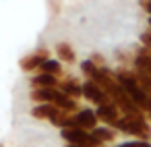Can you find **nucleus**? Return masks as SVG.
I'll return each instance as SVG.
<instances>
[{
	"label": "nucleus",
	"mask_w": 151,
	"mask_h": 147,
	"mask_svg": "<svg viewBox=\"0 0 151 147\" xmlns=\"http://www.w3.org/2000/svg\"><path fill=\"white\" fill-rule=\"evenodd\" d=\"M60 137L66 141V143H79V145H99L93 135L85 128H79V126H70V128H60Z\"/></svg>",
	"instance_id": "obj_3"
},
{
	"label": "nucleus",
	"mask_w": 151,
	"mask_h": 147,
	"mask_svg": "<svg viewBox=\"0 0 151 147\" xmlns=\"http://www.w3.org/2000/svg\"><path fill=\"white\" fill-rule=\"evenodd\" d=\"M56 56H58L60 62H66V64H75L77 62V54H75L73 46L66 44V42H60L56 46Z\"/></svg>",
	"instance_id": "obj_13"
},
{
	"label": "nucleus",
	"mask_w": 151,
	"mask_h": 147,
	"mask_svg": "<svg viewBox=\"0 0 151 147\" xmlns=\"http://www.w3.org/2000/svg\"><path fill=\"white\" fill-rule=\"evenodd\" d=\"M91 135H93V139L99 143V145H108V143H112L114 139H116V128H112V126H95V128H91L89 130Z\"/></svg>",
	"instance_id": "obj_11"
},
{
	"label": "nucleus",
	"mask_w": 151,
	"mask_h": 147,
	"mask_svg": "<svg viewBox=\"0 0 151 147\" xmlns=\"http://www.w3.org/2000/svg\"><path fill=\"white\" fill-rule=\"evenodd\" d=\"M40 73H48V75H54V77H60L62 75V62L60 60H54V58H46L40 66Z\"/></svg>",
	"instance_id": "obj_14"
},
{
	"label": "nucleus",
	"mask_w": 151,
	"mask_h": 147,
	"mask_svg": "<svg viewBox=\"0 0 151 147\" xmlns=\"http://www.w3.org/2000/svg\"><path fill=\"white\" fill-rule=\"evenodd\" d=\"M141 6L145 9L147 15H151V0H141Z\"/></svg>",
	"instance_id": "obj_18"
},
{
	"label": "nucleus",
	"mask_w": 151,
	"mask_h": 147,
	"mask_svg": "<svg viewBox=\"0 0 151 147\" xmlns=\"http://www.w3.org/2000/svg\"><path fill=\"white\" fill-rule=\"evenodd\" d=\"M58 77L54 75H48V73H37L29 79L31 83V89H37V87H58Z\"/></svg>",
	"instance_id": "obj_12"
},
{
	"label": "nucleus",
	"mask_w": 151,
	"mask_h": 147,
	"mask_svg": "<svg viewBox=\"0 0 151 147\" xmlns=\"http://www.w3.org/2000/svg\"><path fill=\"white\" fill-rule=\"evenodd\" d=\"M64 147H104V145H79V143H66Z\"/></svg>",
	"instance_id": "obj_19"
},
{
	"label": "nucleus",
	"mask_w": 151,
	"mask_h": 147,
	"mask_svg": "<svg viewBox=\"0 0 151 147\" xmlns=\"http://www.w3.org/2000/svg\"><path fill=\"white\" fill-rule=\"evenodd\" d=\"M58 89L64 91L66 95L75 97V99L83 97V83H81L79 79H75V77H64V79H60V81H58Z\"/></svg>",
	"instance_id": "obj_8"
},
{
	"label": "nucleus",
	"mask_w": 151,
	"mask_h": 147,
	"mask_svg": "<svg viewBox=\"0 0 151 147\" xmlns=\"http://www.w3.org/2000/svg\"><path fill=\"white\" fill-rule=\"evenodd\" d=\"M54 106H58L62 112H68V114H75L81 106H79V102L75 99V97H70V95H66L64 91H60L58 89V93H56V97H54Z\"/></svg>",
	"instance_id": "obj_10"
},
{
	"label": "nucleus",
	"mask_w": 151,
	"mask_h": 147,
	"mask_svg": "<svg viewBox=\"0 0 151 147\" xmlns=\"http://www.w3.org/2000/svg\"><path fill=\"white\" fill-rule=\"evenodd\" d=\"M83 97L85 99H89L91 104H95V106H99V104H108V102H112L110 99V95L95 83V81H91V79H87V81H83Z\"/></svg>",
	"instance_id": "obj_5"
},
{
	"label": "nucleus",
	"mask_w": 151,
	"mask_h": 147,
	"mask_svg": "<svg viewBox=\"0 0 151 147\" xmlns=\"http://www.w3.org/2000/svg\"><path fill=\"white\" fill-rule=\"evenodd\" d=\"M147 23H149V29H151V15H149V21H147Z\"/></svg>",
	"instance_id": "obj_20"
},
{
	"label": "nucleus",
	"mask_w": 151,
	"mask_h": 147,
	"mask_svg": "<svg viewBox=\"0 0 151 147\" xmlns=\"http://www.w3.org/2000/svg\"><path fill=\"white\" fill-rule=\"evenodd\" d=\"M56 93H58V87H37V89H31V102H35V104H54Z\"/></svg>",
	"instance_id": "obj_9"
},
{
	"label": "nucleus",
	"mask_w": 151,
	"mask_h": 147,
	"mask_svg": "<svg viewBox=\"0 0 151 147\" xmlns=\"http://www.w3.org/2000/svg\"><path fill=\"white\" fill-rule=\"evenodd\" d=\"M116 130L132 137V139H147L151 141V126H149V120L147 116H128V114H120L116 126Z\"/></svg>",
	"instance_id": "obj_2"
},
{
	"label": "nucleus",
	"mask_w": 151,
	"mask_h": 147,
	"mask_svg": "<svg viewBox=\"0 0 151 147\" xmlns=\"http://www.w3.org/2000/svg\"><path fill=\"white\" fill-rule=\"evenodd\" d=\"M95 114H97V120L99 122H104V124H108V126H116V122H118V118H120V110L116 108V104L114 102H108V104H99L97 108H95Z\"/></svg>",
	"instance_id": "obj_7"
},
{
	"label": "nucleus",
	"mask_w": 151,
	"mask_h": 147,
	"mask_svg": "<svg viewBox=\"0 0 151 147\" xmlns=\"http://www.w3.org/2000/svg\"><path fill=\"white\" fill-rule=\"evenodd\" d=\"M97 124H99L97 114H95V110H91V108H79V110L73 114V126L91 130V128H95Z\"/></svg>",
	"instance_id": "obj_6"
},
{
	"label": "nucleus",
	"mask_w": 151,
	"mask_h": 147,
	"mask_svg": "<svg viewBox=\"0 0 151 147\" xmlns=\"http://www.w3.org/2000/svg\"><path fill=\"white\" fill-rule=\"evenodd\" d=\"M114 75H116L118 83L122 85V89L128 93V97H130V99L143 110L145 104H147V99H149V95H147V91L141 87V83H139L134 71H132V68H118Z\"/></svg>",
	"instance_id": "obj_1"
},
{
	"label": "nucleus",
	"mask_w": 151,
	"mask_h": 147,
	"mask_svg": "<svg viewBox=\"0 0 151 147\" xmlns=\"http://www.w3.org/2000/svg\"><path fill=\"white\" fill-rule=\"evenodd\" d=\"M141 44H143L145 48H149V50H151V29H149V31H145V33H141Z\"/></svg>",
	"instance_id": "obj_16"
},
{
	"label": "nucleus",
	"mask_w": 151,
	"mask_h": 147,
	"mask_svg": "<svg viewBox=\"0 0 151 147\" xmlns=\"http://www.w3.org/2000/svg\"><path fill=\"white\" fill-rule=\"evenodd\" d=\"M114 147H151V141H147V139H132V141H126V143H118Z\"/></svg>",
	"instance_id": "obj_15"
},
{
	"label": "nucleus",
	"mask_w": 151,
	"mask_h": 147,
	"mask_svg": "<svg viewBox=\"0 0 151 147\" xmlns=\"http://www.w3.org/2000/svg\"><path fill=\"white\" fill-rule=\"evenodd\" d=\"M143 112H145V116H147V120L151 122V95H149V99H147V104H145V108H143Z\"/></svg>",
	"instance_id": "obj_17"
},
{
	"label": "nucleus",
	"mask_w": 151,
	"mask_h": 147,
	"mask_svg": "<svg viewBox=\"0 0 151 147\" xmlns=\"http://www.w3.org/2000/svg\"><path fill=\"white\" fill-rule=\"evenodd\" d=\"M46 58H50V50L40 48V50H35V52L23 56L21 62H19V66H21L23 73H33V71H40V66H42V62H44Z\"/></svg>",
	"instance_id": "obj_4"
}]
</instances>
